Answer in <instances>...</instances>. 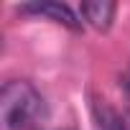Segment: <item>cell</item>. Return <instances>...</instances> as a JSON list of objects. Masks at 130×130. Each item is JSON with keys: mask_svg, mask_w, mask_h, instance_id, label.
<instances>
[{"mask_svg": "<svg viewBox=\"0 0 130 130\" xmlns=\"http://www.w3.org/2000/svg\"><path fill=\"white\" fill-rule=\"evenodd\" d=\"M82 15H84L87 23L94 26L97 31H107V28L112 26V18H115V3H107V0L82 3Z\"/></svg>", "mask_w": 130, "mask_h": 130, "instance_id": "3", "label": "cell"}, {"mask_svg": "<svg viewBox=\"0 0 130 130\" xmlns=\"http://www.w3.org/2000/svg\"><path fill=\"white\" fill-rule=\"evenodd\" d=\"M43 115V100L31 82L13 79L0 89V127L3 130H26L38 122Z\"/></svg>", "mask_w": 130, "mask_h": 130, "instance_id": "1", "label": "cell"}, {"mask_svg": "<svg viewBox=\"0 0 130 130\" xmlns=\"http://www.w3.org/2000/svg\"><path fill=\"white\" fill-rule=\"evenodd\" d=\"M21 13H33V15H46L61 26H67L69 31H82V21L74 15V10L69 5H61V3H31L23 5Z\"/></svg>", "mask_w": 130, "mask_h": 130, "instance_id": "2", "label": "cell"}, {"mask_svg": "<svg viewBox=\"0 0 130 130\" xmlns=\"http://www.w3.org/2000/svg\"><path fill=\"white\" fill-rule=\"evenodd\" d=\"M92 110H94V120H97L100 130H125L122 117L117 115L115 107H110V102H105V100H94Z\"/></svg>", "mask_w": 130, "mask_h": 130, "instance_id": "4", "label": "cell"}]
</instances>
